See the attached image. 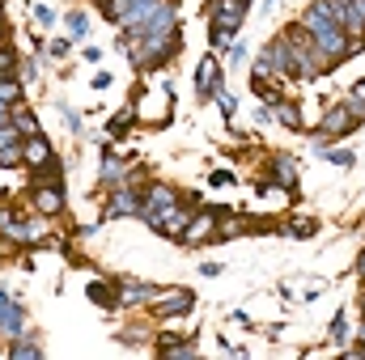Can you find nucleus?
Returning <instances> with one entry per match:
<instances>
[{
    "mask_svg": "<svg viewBox=\"0 0 365 360\" xmlns=\"http://www.w3.org/2000/svg\"><path fill=\"white\" fill-rule=\"evenodd\" d=\"M9 73H13V51L0 47V77H9Z\"/></svg>",
    "mask_w": 365,
    "mask_h": 360,
    "instance_id": "nucleus-32",
    "label": "nucleus"
},
{
    "mask_svg": "<svg viewBox=\"0 0 365 360\" xmlns=\"http://www.w3.org/2000/svg\"><path fill=\"white\" fill-rule=\"evenodd\" d=\"M21 162V144H13V149H0V166L9 170V166H17Z\"/></svg>",
    "mask_w": 365,
    "mask_h": 360,
    "instance_id": "nucleus-26",
    "label": "nucleus"
},
{
    "mask_svg": "<svg viewBox=\"0 0 365 360\" xmlns=\"http://www.w3.org/2000/svg\"><path fill=\"white\" fill-rule=\"evenodd\" d=\"M30 17H34L38 26H56V9H51V4H30Z\"/></svg>",
    "mask_w": 365,
    "mask_h": 360,
    "instance_id": "nucleus-20",
    "label": "nucleus"
},
{
    "mask_svg": "<svg viewBox=\"0 0 365 360\" xmlns=\"http://www.w3.org/2000/svg\"><path fill=\"white\" fill-rule=\"evenodd\" d=\"M331 339H336V344H349V318H344V314H336V322H331Z\"/></svg>",
    "mask_w": 365,
    "mask_h": 360,
    "instance_id": "nucleus-22",
    "label": "nucleus"
},
{
    "mask_svg": "<svg viewBox=\"0 0 365 360\" xmlns=\"http://www.w3.org/2000/svg\"><path fill=\"white\" fill-rule=\"evenodd\" d=\"M272 174H276V186H284V191H293L297 186V166L280 153V157H272Z\"/></svg>",
    "mask_w": 365,
    "mask_h": 360,
    "instance_id": "nucleus-13",
    "label": "nucleus"
},
{
    "mask_svg": "<svg viewBox=\"0 0 365 360\" xmlns=\"http://www.w3.org/2000/svg\"><path fill=\"white\" fill-rule=\"evenodd\" d=\"M21 162H26V166H47V162H51V144L34 132V136L21 144Z\"/></svg>",
    "mask_w": 365,
    "mask_h": 360,
    "instance_id": "nucleus-9",
    "label": "nucleus"
},
{
    "mask_svg": "<svg viewBox=\"0 0 365 360\" xmlns=\"http://www.w3.org/2000/svg\"><path fill=\"white\" fill-rule=\"evenodd\" d=\"M344 106H349L357 119H365V81H357V85L349 90V102H344Z\"/></svg>",
    "mask_w": 365,
    "mask_h": 360,
    "instance_id": "nucleus-17",
    "label": "nucleus"
},
{
    "mask_svg": "<svg viewBox=\"0 0 365 360\" xmlns=\"http://www.w3.org/2000/svg\"><path fill=\"white\" fill-rule=\"evenodd\" d=\"M149 305H153V314H158V318H175V314H187V309L195 305V297H191L187 288H175L170 297H153Z\"/></svg>",
    "mask_w": 365,
    "mask_h": 360,
    "instance_id": "nucleus-6",
    "label": "nucleus"
},
{
    "mask_svg": "<svg viewBox=\"0 0 365 360\" xmlns=\"http://www.w3.org/2000/svg\"><path fill=\"white\" fill-rule=\"evenodd\" d=\"M140 208H145L140 191H132V186H115V195H110V203H106V216H140Z\"/></svg>",
    "mask_w": 365,
    "mask_h": 360,
    "instance_id": "nucleus-4",
    "label": "nucleus"
},
{
    "mask_svg": "<svg viewBox=\"0 0 365 360\" xmlns=\"http://www.w3.org/2000/svg\"><path fill=\"white\" fill-rule=\"evenodd\" d=\"M90 297L98 305H110V292H106V284H90Z\"/></svg>",
    "mask_w": 365,
    "mask_h": 360,
    "instance_id": "nucleus-30",
    "label": "nucleus"
},
{
    "mask_svg": "<svg viewBox=\"0 0 365 360\" xmlns=\"http://www.w3.org/2000/svg\"><path fill=\"white\" fill-rule=\"evenodd\" d=\"M264 77H297V60H293V47L289 38H276L264 47V55L255 60V81Z\"/></svg>",
    "mask_w": 365,
    "mask_h": 360,
    "instance_id": "nucleus-1",
    "label": "nucleus"
},
{
    "mask_svg": "<svg viewBox=\"0 0 365 360\" xmlns=\"http://www.w3.org/2000/svg\"><path fill=\"white\" fill-rule=\"evenodd\" d=\"M357 127V115L340 102V106H331L327 115H323V132L319 136H327V140H336V136H344V132H353Z\"/></svg>",
    "mask_w": 365,
    "mask_h": 360,
    "instance_id": "nucleus-3",
    "label": "nucleus"
},
{
    "mask_svg": "<svg viewBox=\"0 0 365 360\" xmlns=\"http://www.w3.org/2000/svg\"><path fill=\"white\" fill-rule=\"evenodd\" d=\"M247 4H251V0H217V4H212V13H217V21H221L225 30H238V21H242Z\"/></svg>",
    "mask_w": 365,
    "mask_h": 360,
    "instance_id": "nucleus-8",
    "label": "nucleus"
},
{
    "mask_svg": "<svg viewBox=\"0 0 365 360\" xmlns=\"http://www.w3.org/2000/svg\"><path fill=\"white\" fill-rule=\"evenodd\" d=\"M13 144H21V140H17V127L4 123V127H0V149H13Z\"/></svg>",
    "mask_w": 365,
    "mask_h": 360,
    "instance_id": "nucleus-27",
    "label": "nucleus"
},
{
    "mask_svg": "<svg viewBox=\"0 0 365 360\" xmlns=\"http://www.w3.org/2000/svg\"><path fill=\"white\" fill-rule=\"evenodd\" d=\"M170 203H179V195H175L170 186H153L149 199H145V208H170ZM145 208H140V212H145Z\"/></svg>",
    "mask_w": 365,
    "mask_h": 360,
    "instance_id": "nucleus-15",
    "label": "nucleus"
},
{
    "mask_svg": "<svg viewBox=\"0 0 365 360\" xmlns=\"http://www.w3.org/2000/svg\"><path fill=\"white\" fill-rule=\"evenodd\" d=\"M34 356H38L34 344H13V360H34Z\"/></svg>",
    "mask_w": 365,
    "mask_h": 360,
    "instance_id": "nucleus-28",
    "label": "nucleus"
},
{
    "mask_svg": "<svg viewBox=\"0 0 365 360\" xmlns=\"http://www.w3.org/2000/svg\"><path fill=\"white\" fill-rule=\"evenodd\" d=\"M21 322H26V318H21V305H17L9 292H0V331H4V335H21V331H26Z\"/></svg>",
    "mask_w": 365,
    "mask_h": 360,
    "instance_id": "nucleus-7",
    "label": "nucleus"
},
{
    "mask_svg": "<svg viewBox=\"0 0 365 360\" xmlns=\"http://www.w3.org/2000/svg\"><path fill=\"white\" fill-rule=\"evenodd\" d=\"M64 21H68V38H86V34H90V17H86L81 9H77V13H68Z\"/></svg>",
    "mask_w": 365,
    "mask_h": 360,
    "instance_id": "nucleus-16",
    "label": "nucleus"
},
{
    "mask_svg": "<svg viewBox=\"0 0 365 360\" xmlns=\"http://www.w3.org/2000/svg\"><path fill=\"white\" fill-rule=\"evenodd\" d=\"M357 271H361V280H365V250H361V259H357Z\"/></svg>",
    "mask_w": 365,
    "mask_h": 360,
    "instance_id": "nucleus-34",
    "label": "nucleus"
},
{
    "mask_svg": "<svg viewBox=\"0 0 365 360\" xmlns=\"http://www.w3.org/2000/svg\"><path fill=\"white\" fill-rule=\"evenodd\" d=\"M64 51H68V38H56V43H51V60H60Z\"/></svg>",
    "mask_w": 365,
    "mask_h": 360,
    "instance_id": "nucleus-33",
    "label": "nucleus"
},
{
    "mask_svg": "<svg viewBox=\"0 0 365 360\" xmlns=\"http://www.w3.org/2000/svg\"><path fill=\"white\" fill-rule=\"evenodd\" d=\"M119 174H123V162L119 157H106L102 162V179H119Z\"/></svg>",
    "mask_w": 365,
    "mask_h": 360,
    "instance_id": "nucleus-24",
    "label": "nucleus"
},
{
    "mask_svg": "<svg viewBox=\"0 0 365 360\" xmlns=\"http://www.w3.org/2000/svg\"><path fill=\"white\" fill-rule=\"evenodd\" d=\"M34 208H38V212H47V216H56V212L64 208L60 186H38V191H34Z\"/></svg>",
    "mask_w": 365,
    "mask_h": 360,
    "instance_id": "nucleus-12",
    "label": "nucleus"
},
{
    "mask_svg": "<svg viewBox=\"0 0 365 360\" xmlns=\"http://www.w3.org/2000/svg\"><path fill=\"white\" fill-rule=\"evenodd\" d=\"M242 233V221H225L221 229H217V238H238Z\"/></svg>",
    "mask_w": 365,
    "mask_h": 360,
    "instance_id": "nucleus-29",
    "label": "nucleus"
},
{
    "mask_svg": "<svg viewBox=\"0 0 365 360\" xmlns=\"http://www.w3.org/2000/svg\"><path fill=\"white\" fill-rule=\"evenodd\" d=\"M195 85H200V93H204V97H208V93H221V68H217V60H212V55L200 64Z\"/></svg>",
    "mask_w": 365,
    "mask_h": 360,
    "instance_id": "nucleus-10",
    "label": "nucleus"
},
{
    "mask_svg": "<svg viewBox=\"0 0 365 360\" xmlns=\"http://www.w3.org/2000/svg\"><path fill=\"white\" fill-rule=\"evenodd\" d=\"M230 34H234V30H225V26H212V30H208V43H212V51H221V47L230 43Z\"/></svg>",
    "mask_w": 365,
    "mask_h": 360,
    "instance_id": "nucleus-21",
    "label": "nucleus"
},
{
    "mask_svg": "<svg viewBox=\"0 0 365 360\" xmlns=\"http://www.w3.org/2000/svg\"><path fill=\"white\" fill-rule=\"evenodd\" d=\"M158 4H162V0H110V4H106V17H110L119 30H136Z\"/></svg>",
    "mask_w": 365,
    "mask_h": 360,
    "instance_id": "nucleus-2",
    "label": "nucleus"
},
{
    "mask_svg": "<svg viewBox=\"0 0 365 360\" xmlns=\"http://www.w3.org/2000/svg\"><path fill=\"white\" fill-rule=\"evenodd\" d=\"M272 119L284 123L289 132H302V110H297L293 102H272Z\"/></svg>",
    "mask_w": 365,
    "mask_h": 360,
    "instance_id": "nucleus-14",
    "label": "nucleus"
},
{
    "mask_svg": "<svg viewBox=\"0 0 365 360\" xmlns=\"http://www.w3.org/2000/svg\"><path fill=\"white\" fill-rule=\"evenodd\" d=\"M361 352H365V331H361Z\"/></svg>",
    "mask_w": 365,
    "mask_h": 360,
    "instance_id": "nucleus-35",
    "label": "nucleus"
},
{
    "mask_svg": "<svg viewBox=\"0 0 365 360\" xmlns=\"http://www.w3.org/2000/svg\"><path fill=\"white\" fill-rule=\"evenodd\" d=\"M208 238H217V212H200V216H191L179 242H187V246H200V242H208Z\"/></svg>",
    "mask_w": 365,
    "mask_h": 360,
    "instance_id": "nucleus-5",
    "label": "nucleus"
},
{
    "mask_svg": "<svg viewBox=\"0 0 365 360\" xmlns=\"http://www.w3.org/2000/svg\"><path fill=\"white\" fill-rule=\"evenodd\" d=\"M128 123H132V110H119V115H115V119H110V132H123V127H128Z\"/></svg>",
    "mask_w": 365,
    "mask_h": 360,
    "instance_id": "nucleus-31",
    "label": "nucleus"
},
{
    "mask_svg": "<svg viewBox=\"0 0 365 360\" xmlns=\"http://www.w3.org/2000/svg\"><path fill=\"white\" fill-rule=\"evenodd\" d=\"M153 297H158V288H153V284L123 280V297H119V305H140V301H153Z\"/></svg>",
    "mask_w": 365,
    "mask_h": 360,
    "instance_id": "nucleus-11",
    "label": "nucleus"
},
{
    "mask_svg": "<svg viewBox=\"0 0 365 360\" xmlns=\"http://www.w3.org/2000/svg\"><path fill=\"white\" fill-rule=\"evenodd\" d=\"M327 162H336V166H353V162H357V153H353V149H331V153H327Z\"/></svg>",
    "mask_w": 365,
    "mask_h": 360,
    "instance_id": "nucleus-23",
    "label": "nucleus"
},
{
    "mask_svg": "<svg viewBox=\"0 0 365 360\" xmlns=\"http://www.w3.org/2000/svg\"><path fill=\"white\" fill-rule=\"evenodd\" d=\"M289 233H293V238H310V233H314V221H306V216H302V221H293V225H289Z\"/></svg>",
    "mask_w": 365,
    "mask_h": 360,
    "instance_id": "nucleus-25",
    "label": "nucleus"
},
{
    "mask_svg": "<svg viewBox=\"0 0 365 360\" xmlns=\"http://www.w3.org/2000/svg\"><path fill=\"white\" fill-rule=\"evenodd\" d=\"M13 119H17V123H13L17 132H26V136H34V132H38V123H34V115H30V110H26L21 102H17V115H13Z\"/></svg>",
    "mask_w": 365,
    "mask_h": 360,
    "instance_id": "nucleus-18",
    "label": "nucleus"
},
{
    "mask_svg": "<svg viewBox=\"0 0 365 360\" xmlns=\"http://www.w3.org/2000/svg\"><path fill=\"white\" fill-rule=\"evenodd\" d=\"M0 102H4V106H17V102H21V90H17V81L0 77Z\"/></svg>",
    "mask_w": 365,
    "mask_h": 360,
    "instance_id": "nucleus-19",
    "label": "nucleus"
}]
</instances>
